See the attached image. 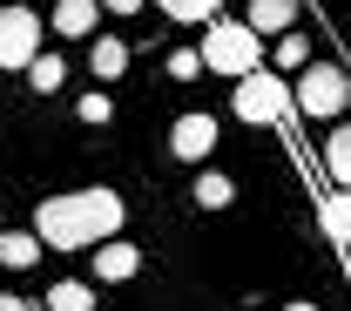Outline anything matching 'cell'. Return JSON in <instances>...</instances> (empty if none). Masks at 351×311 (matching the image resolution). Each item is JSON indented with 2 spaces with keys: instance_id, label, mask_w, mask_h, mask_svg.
I'll use <instances>...</instances> for the list:
<instances>
[{
  "instance_id": "obj_18",
  "label": "cell",
  "mask_w": 351,
  "mask_h": 311,
  "mask_svg": "<svg viewBox=\"0 0 351 311\" xmlns=\"http://www.w3.org/2000/svg\"><path fill=\"white\" fill-rule=\"evenodd\" d=\"M75 115H82L88 129H101V122H108V115H115V102H108V95H101V89H88L82 102H75Z\"/></svg>"
},
{
  "instance_id": "obj_2",
  "label": "cell",
  "mask_w": 351,
  "mask_h": 311,
  "mask_svg": "<svg viewBox=\"0 0 351 311\" xmlns=\"http://www.w3.org/2000/svg\"><path fill=\"white\" fill-rule=\"evenodd\" d=\"M196 54H203V68L237 75V82L263 68V41L243 27V21H210V27H203V41H196Z\"/></svg>"
},
{
  "instance_id": "obj_6",
  "label": "cell",
  "mask_w": 351,
  "mask_h": 311,
  "mask_svg": "<svg viewBox=\"0 0 351 311\" xmlns=\"http://www.w3.org/2000/svg\"><path fill=\"white\" fill-rule=\"evenodd\" d=\"M217 149V115H182L169 129V156H182V163H203Z\"/></svg>"
},
{
  "instance_id": "obj_10",
  "label": "cell",
  "mask_w": 351,
  "mask_h": 311,
  "mask_svg": "<svg viewBox=\"0 0 351 311\" xmlns=\"http://www.w3.org/2000/svg\"><path fill=\"white\" fill-rule=\"evenodd\" d=\"M324 170H331L338 189H351V122H338V129L324 135Z\"/></svg>"
},
{
  "instance_id": "obj_15",
  "label": "cell",
  "mask_w": 351,
  "mask_h": 311,
  "mask_svg": "<svg viewBox=\"0 0 351 311\" xmlns=\"http://www.w3.org/2000/svg\"><path fill=\"white\" fill-rule=\"evenodd\" d=\"M277 68H284V75H304L311 68V41L304 34H277Z\"/></svg>"
},
{
  "instance_id": "obj_4",
  "label": "cell",
  "mask_w": 351,
  "mask_h": 311,
  "mask_svg": "<svg viewBox=\"0 0 351 311\" xmlns=\"http://www.w3.org/2000/svg\"><path fill=\"white\" fill-rule=\"evenodd\" d=\"M284 108H291V89L277 82V68H257V75H243V82H237V122L270 129Z\"/></svg>"
},
{
  "instance_id": "obj_8",
  "label": "cell",
  "mask_w": 351,
  "mask_h": 311,
  "mask_svg": "<svg viewBox=\"0 0 351 311\" xmlns=\"http://www.w3.org/2000/svg\"><path fill=\"white\" fill-rule=\"evenodd\" d=\"M291 21H298V0H250V14H243V27L250 34H291Z\"/></svg>"
},
{
  "instance_id": "obj_23",
  "label": "cell",
  "mask_w": 351,
  "mask_h": 311,
  "mask_svg": "<svg viewBox=\"0 0 351 311\" xmlns=\"http://www.w3.org/2000/svg\"><path fill=\"white\" fill-rule=\"evenodd\" d=\"M277 311H317V305H277Z\"/></svg>"
},
{
  "instance_id": "obj_16",
  "label": "cell",
  "mask_w": 351,
  "mask_h": 311,
  "mask_svg": "<svg viewBox=\"0 0 351 311\" xmlns=\"http://www.w3.org/2000/svg\"><path fill=\"white\" fill-rule=\"evenodd\" d=\"M47 311H95V291L88 284H54L47 291Z\"/></svg>"
},
{
  "instance_id": "obj_22",
  "label": "cell",
  "mask_w": 351,
  "mask_h": 311,
  "mask_svg": "<svg viewBox=\"0 0 351 311\" xmlns=\"http://www.w3.org/2000/svg\"><path fill=\"white\" fill-rule=\"evenodd\" d=\"M0 311H34V305H27V298H14V291H7V298H0Z\"/></svg>"
},
{
  "instance_id": "obj_1",
  "label": "cell",
  "mask_w": 351,
  "mask_h": 311,
  "mask_svg": "<svg viewBox=\"0 0 351 311\" xmlns=\"http://www.w3.org/2000/svg\"><path fill=\"white\" fill-rule=\"evenodd\" d=\"M122 217H129V203L115 189H68L34 210V237H41V251H88V244H108Z\"/></svg>"
},
{
  "instance_id": "obj_9",
  "label": "cell",
  "mask_w": 351,
  "mask_h": 311,
  "mask_svg": "<svg viewBox=\"0 0 351 311\" xmlns=\"http://www.w3.org/2000/svg\"><path fill=\"white\" fill-rule=\"evenodd\" d=\"M95 21H101V7L95 0H54V14H47V27L68 41V34H95Z\"/></svg>"
},
{
  "instance_id": "obj_11",
  "label": "cell",
  "mask_w": 351,
  "mask_h": 311,
  "mask_svg": "<svg viewBox=\"0 0 351 311\" xmlns=\"http://www.w3.org/2000/svg\"><path fill=\"white\" fill-rule=\"evenodd\" d=\"M0 264H7V270L41 264V237H34V230H7V237H0Z\"/></svg>"
},
{
  "instance_id": "obj_19",
  "label": "cell",
  "mask_w": 351,
  "mask_h": 311,
  "mask_svg": "<svg viewBox=\"0 0 351 311\" xmlns=\"http://www.w3.org/2000/svg\"><path fill=\"white\" fill-rule=\"evenodd\" d=\"M156 7H162L169 21H210V14H217V0H156Z\"/></svg>"
},
{
  "instance_id": "obj_5",
  "label": "cell",
  "mask_w": 351,
  "mask_h": 311,
  "mask_svg": "<svg viewBox=\"0 0 351 311\" xmlns=\"http://www.w3.org/2000/svg\"><path fill=\"white\" fill-rule=\"evenodd\" d=\"M34 54H41V14L7 0L0 7V68H27Z\"/></svg>"
},
{
  "instance_id": "obj_7",
  "label": "cell",
  "mask_w": 351,
  "mask_h": 311,
  "mask_svg": "<svg viewBox=\"0 0 351 311\" xmlns=\"http://www.w3.org/2000/svg\"><path fill=\"white\" fill-rule=\"evenodd\" d=\"M135 270H142V251H135V244H122V237L95 244V277H101V284H129Z\"/></svg>"
},
{
  "instance_id": "obj_14",
  "label": "cell",
  "mask_w": 351,
  "mask_h": 311,
  "mask_svg": "<svg viewBox=\"0 0 351 311\" xmlns=\"http://www.w3.org/2000/svg\"><path fill=\"white\" fill-rule=\"evenodd\" d=\"M196 203H203V210H230V203H237V183L223 176V170H203V176H196Z\"/></svg>"
},
{
  "instance_id": "obj_21",
  "label": "cell",
  "mask_w": 351,
  "mask_h": 311,
  "mask_svg": "<svg viewBox=\"0 0 351 311\" xmlns=\"http://www.w3.org/2000/svg\"><path fill=\"white\" fill-rule=\"evenodd\" d=\"M95 7H101V14H142L149 0H95Z\"/></svg>"
},
{
  "instance_id": "obj_12",
  "label": "cell",
  "mask_w": 351,
  "mask_h": 311,
  "mask_svg": "<svg viewBox=\"0 0 351 311\" xmlns=\"http://www.w3.org/2000/svg\"><path fill=\"white\" fill-rule=\"evenodd\" d=\"M88 68H95L101 82H122V68H129V41L101 34V41H95V54H88Z\"/></svg>"
},
{
  "instance_id": "obj_17",
  "label": "cell",
  "mask_w": 351,
  "mask_h": 311,
  "mask_svg": "<svg viewBox=\"0 0 351 311\" xmlns=\"http://www.w3.org/2000/svg\"><path fill=\"white\" fill-rule=\"evenodd\" d=\"M324 230H331L338 244H351V189L345 196H324Z\"/></svg>"
},
{
  "instance_id": "obj_20",
  "label": "cell",
  "mask_w": 351,
  "mask_h": 311,
  "mask_svg": "<svg viewBox=\"0 0 351 311\" xmlns=\"http://www.w3.org/2000/svg\"><path fill=\"white\" fill-rule=\"evenodd\" d=\"M169 75H176V82H196V75H203V54H196V47H176V54H169Z\"/></svg>"
},
{
  "instance_id": "obj_13",
  "label": "cell",
  "mask_w": 351,
  "mask_h": 311,
  "mask_svg": "<svg viewBox=\"0 0 351 311\" xmlns=\"http://www.w3.org/2000/svg\"><path fill=\"white\" fill-rule=\"evenodd\" d=\"M27 82H34L41 95H61V89H68V61H61V54H47V47H41V54L27 61Z\"/></svg>"
},
{
  "instance_id": "obj_3",
  "label": "cell",
  "mask_w": 351,
  "mask_h": 311,
  "mask_svg": "<svg viewBox=\"0 0 351 311\" xmlns=\"http://www.w3.org/2000/svg\"><path fill=\"white\" fill-rule=\"evenodd\" d=\"M345 102H351V82H345V68H331V61H311L304 75L291 82V108L311 115V122H331Z\"/></svg>"
}]
</instances>
